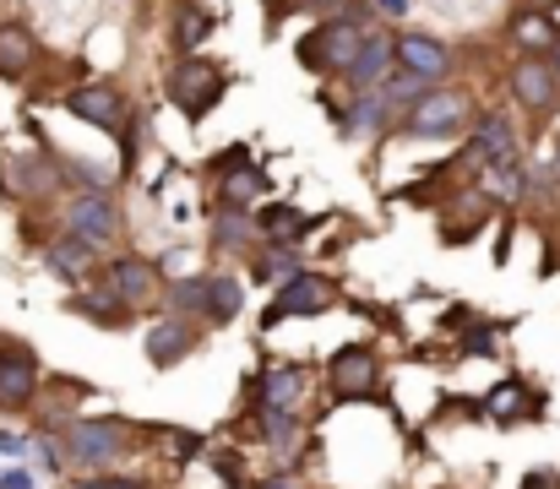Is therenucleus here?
<instances>
[{
	"instance_id": "obj_1",
	"label": "nucleus",
	"mask_w": 560,
	"mask_h": 489,
	"mask_svg": "<svg viewBox=\"0 0 560 489\" xmlns=\"http://www.w3.org/2000/svg\"><path fill=\"white\" fill-rule=\"evenodd\" d=\"M218 98H223V71L212 60H201V55L175 60V71H170V104H180V115H186L190 126H201L218 109Z\"/></svg>"
},
{
	"instance_id": "obj_2",
	"label": "nucleus",
	"mask_w": 560,
	"mask_h": 489,
	"mask_svg": "<svg viewBox=\"0 0 560 489\" xmlns=\"http://www.w3.org/2000/svg\"><path fill=\"white\" fill-rule=\"evenodd\" d=\"M360 44H365V27L360 22H322L316 33H305L300 38V60L311 66V71H349V60L360 55Z\"/></svg>"
},
{
	"instance_id": "obj_3",
	"label": "nucleus",
	"mask_w": 560,
	"mask_h": 489,
	"mask_svg": "<svg viewBox=\"0 0 560 489\" xmlns=\"http://www.w3.org/2000/svg\"><path fill=\"white\" fill-rule=\"evenodd\" d=\"M392 71H402V77L435 88V82L452 71V49H446L441 38H430V33H397V38H392Z\"/></svg>"
},
{
	"instance_id": "obj_4",
	"label": "nucleus",
	"mask_w": 560,
	"mask_h": 489,
	"mask_svg": "<svg viewBox=\"0 0 560 489\" xmlns=\"http://www.w3.org/2000/svg\"><path fill=\"white\" fill-rule=\"evenodd\" d=\"M332 300H338L332 278H322V272H294L289 283H278V300L267 305L261 326H278L283 316H322Z\"/></svg>"
},
{
	"instance_id": "obj_5",
	"label": "nucleus",
	"mask_w": 560,
	"mask_h": 489,
	"mask_svg": "<svg viewBox=\"0 0 560 489\" xmlns=\"http://www.w3.org/2000/svg\"><path fill=\"white\" fill-rule=\"evenodd\" d=\"M463 120H468V98H463V93L430 88L424 98L408 104V131H413V137H457Z\"/></svg>"
},
{
	"instance_id": "obj_6",
	"label": "nucleus",
	"mask_w": 560,
	"mask_h": 489,
	"mask_svg": "<svg viewBox=\"0 0 560 489\" xmlns=\"http://www.w3.org/2000/svg\"><path fill=\"white\" fill-rule=\"evenodd\" d=\"M66 229L82 234L93 251L109 245V240L120 234V207H115V196H104V190H82V196L66 207Z\"/></svg>"
},
{
	"instance_id": "obj_7",
	"label": "nucleus",
	"mask_w": 560,
	"mask_h": 489,
	"mask_svg": "<svg viewBox=\"0 0 560 489\" xmlns=\"http://www.w3.org/2000/svg\"><path fill=\"white\" fill-rule=\"evenodd\" d=\"M66 115L98 126V131H126L131 115H126V98L109 88V82H93V88H71L66 93Z\"/></svg>"
},
{
	"instance_id": "obj_8",
	"label": "nucleus",
	"mask_w": 560,
	"mask_h": 489,
	"mask_svg": "<svg viewBox=\"0 0 560 489\" xmlns=\"http://www.w3.org/2000/svg\"><path fill=\"white\" fill-rule=\"evenodd\" d=\"M66 452L82 468H109L120 457V430L109 419H77V424H66Z\"/></svg>"
},
{
	"instance_id": "obj_9",
	"label": "nucleus",
	"mask_w": 560,
	"mask_h": 489,
	"mask_svg": "<svg viewBox=\"0 0 560 489\" xmlns=\"http://www.w3.org/2000/svg\"><path fill=\"white\" fill-rule=\"evenodd\" d=\"M153 289H159V272H153L148 261H137V256L109 261V272H104V300H109V305H120V311L142 305Z\"/></svg>"
},
{
	"instance_id": "obj_10",
	"label": "nucleus",
	"mask_w": 560,
	"mask_h": 489,
	"mask_svg": "<svg viewBox=\"0 0 560 489\" xmlns=\"http://www.w3.org/2000/svg\"><path fill=\"white\" fill-rule=\"evenodd\" d=\"M327 381H332V397H343V403L371 397L375 392V353L371 348H343V353H332Z\"/></svg>"
},
{
	"instance_id": "obj_11",
	"label": "nucleus",
	"mask_w": 560,
	"mask_h": 489,
	"mask_svg": "<svg viewBox=\"0 0 560 489\" xmlns=\"http://www.w3.org/2000/svg\"><path fill=\"white\" fill-rule=\"evenodd\" d=\"M386 77H392V38H386V33H365V44H360V55L349 60L343 82H349L354 93H371Z\"/></svg>"
},
{
	"instance_id": "obj_12",
	"label": "nucleus",
	"mask_w": 560,
	"mask_h": 489,
	"mask_svg": "<svg viewBox=\"0 0 560 489\" xmlns=\"http://www.w3.org/2000/svg\"><path fill=\"white\" fill-rule=\"evenodd\" d=\"M512 93H517V104H528V109H550V104H556V71H550V60H545V55H523V60L512 66Z\"/></svg>"
},
{
	"instance_id": "obj_13",
	"label": "nucleus",
	"mask_w": 560,
	"mask_h": 489,
	"mask_svg": "<svg viewBox=\"0 0 560 489\" xmlns=\"http://www.w3.org/2000/svg\"><path fill=\"white\" fill-rule=\"evenodd\" d=\"M38 386V359L27 348H0V403L5 408H22Z\"/></svg>"
},
{
	"instance_id": "obj_14",
	"label": "nucleus",
	"mask_w": 560,
	"mask_h": 489,
	"mask_svg": "<svg viewBox=\"0 0 560 489\" xmlns=\"http://www.w3.org/2000/svg\"><path fill=\"white\" fill-rule=\"evenodd\" d=\"M506 159H517V126L501 109H490L474 126V163H506Z\"/></svg>"
},
{
	"instance_id": "obj_15",
	"label": "nucleus",
	"mask_w": 560,
	"mask_h": 489,
	"mask_svg": "<svg viewBox=\"0 0 560 489\" xmlns=\"http://www.w3.org/2000/svg\"><path fill=\"white\" fill-rule=\"evenodd\" d=\"M190 348H196V326L180 322V316H170V322H153V331H148V359H153L159 370L180 364Z\"/></svg>"
},
{
	"instance_id": "obj_16",
	"label": "nucleus",
	"mask_w": 560,
	"mask_h": 489,
	"mask_svg": "<svg viewBox=\"0 0 560 489\" xmlns=\"http://www.w3.org/2000/svg\"><path fill=\"white\" fill-rule=\"evenodd\" d=\"M240 316V278L229 272H207V289H201V322L223 326Z\"/></svg>"
},
{
	"instance_id": "obj_17",
	"label": "nucleus",
	"mask_w": 560,
	"mask_h": 489,
	"mask_svg": "<svg viewBox=\"0 0 560 489\" xmlns=\"http://www.w3.org/2000/svg\"><path fill=\"white\" fill-rule=\"evenodd\" d=\"M44 261H49V272H55L60 283H77V278H82V267L93 261V245H88L82 234H71V229H66V234L44 251Z\"/></svg>"
},
{
	"instance_id": "obj_18",
	"label": "nucleus",
	"mask_w": 560,
	"mask_h": 489,
	"mask_svg": "<svg viewBox=\"0 0 560 489\" xmlns=\"http://www.w3.org/2000/svg\"><path fill=\"white\" fill-rule=\"evenodd\" d=\"M256 424H261V435H267V446L278 457H294L300 452V419H294V408H256Z\"/></svg>"
},
{
	"instance_id": "obj_19",
	"label": "nucleus",
	"mask_w": 560,
	"mask_h": 489,
	"mask_svg": "<svg viewBox=\"0 0 560 489\" xmlns=\"http://www.w3.org/2000/svg\"><path fill=\"white\" fill-rule=\"evenodd\" d=\"M33 55H38L33 33L22 22H0V77H22L33 66Z\"/></svg>"
},
{
	"instance_id": "obj_20",
	"label": "nucleus",
	"mask_w": 560,
	"mask_h": 489,
	"mask_svg": "<svg viewBox=\"0 0 560 489\" xmlns=\"http://www.w3.org/2000/svg\"><path fill=\"white\" fill-rule=\"evenodd\" d=\"M300 386H305V375H300L294 364H272V370L261 375V408H294Z\"/></svg>"
},
{
	"instance_id": "obj_21",
	"label": "nucleus",
	"mask_w": 560,
	"mask_h": 489,
	"mask_svg": "<svg viewBox=\"0 0 560 489\" xmlns=\"http://www.w3.org/2000/svg\"><path fill=\"white\" fill-rule=\"evenodd\" d=\"M16 185H22V196H55L60 190V163H49L44 153L16 159Z\"/></svg>"
},
{
	"instance_id": "obj_22",
	"label": "nucleus",
	"mask_w": 560,
	"mask_h": 489,
	"mask_svg": "<svg viewBox=\"0 0 560 489\" xmlns=\"http://www.w3.org/2000/svg\"><path fill=\"white\" fill-rule=\"evenodd\" d=\"M207 33H212V11H207L201 0H186V5H180V22H175V38H180V49H186V55H196Z\"/></svg>"
},
{
	"instance_id": "obj_23",
	"label": "nucleus",
	"mask_w": 560,
	"mask_h": 489,
	"mask_svg": "<svg viewBox=\"0 0 560 489\" xmlns=\"http://www.w3.org/2000/svg\"><path fill=\"white\" fill-rule=\"evenodd\" d=\"M261 190H267V174L245 163V168H234V174L223 179V207H240V212H245V201H256Z\"/></svg>"
},
{
	"instance_id": "obj_24",
	"label": "nucleus",
	"mask_w": 560,
	"mask_h": 489,
	"mask_svg": "<svg viewBox=\"0 0 560 489\" xmlns=\"http://www.w3.org/2000/svg\"><path fill=\"white\" fill-rule=\"evenodd\" d=\"M250 234H256V223H250L240 207H223V212H218V223H212V240H218L223 251H245V245H250Z\"/></svg>"
},
{
	"instance_id": "obj_25",
	"label": "nucleus",
	"mask_w": 560,
	"mask_h": 489,
	"mask_svg": "<svg viewBox=\"0 0 560 489\" xmlns=\"http://www.w3.org/2000/svg\"><path fill=\"white\" fill-rule=\"evenodd\" d=\"M528 190V174H523V163L506 159V163H490V196H501V201H517Z\"/></svg>"
},
{
	"instance_id": "obj_26",
	"label": "nucleus",
	"mask_w": 560,
	"mask_h": 489,
	"mask_svg": "<svg viewBox=\"0 0 560 489\" xmlns=\"http://www.w3.org/2000/svg\"><path fill=\"white\" fill-rule=\"evenodd\" d=\"M294 272H305V267H300V256H294L289 245H272V256L256 267V278H261V283H289Z\"/></svg>"
},
{
	"instance_id": "obj_27",
	"label": "nucleus",
	"mask_w": 560,
	"mask_h": 489,
	"mask_svg": "<svg viewBox=\"0 0 560 489\" xmlns=\"http://www.w3.org/2000/svg\"><path fill=\"white\" fill-rule=\"evenodd\" d=\"M201 289H207V272H196V278H180V283H175L170 294H175V305H180V311H196V316H201Z\"/></svg>"
},
{
	"instance_id": "obj_28",
	"label": "nucleus",
	"mask_w": 560,
	"mask_h": 489,
	"mask_svg": "<svg viewBox=\"0 0 560 489\" xmlns=\"http://www.w3.org/2000/svg\"><path fill=\"white\" fill-rule=\"evenodd\" d=\"M250 163V148H229L223 159H212V174H234V168H245Z\"/></svg>"
},
{
	"instance_id": "obj_29",
	"label": "nucleus",
	"mask_w": 560,
	"mask_h": 489,
	"mask_svg": "<svg viewBox=\"0 0 560 489\" xmlns=\"http://www.w3.org/2000/svg\"><path fill=\"white\" fill-rule=\"evenodd\" d=\"M490 408H495V414H512V408H517V386H501V392L490 397Z\"/></svg>"
},
{
	"instance_id": "obj_30",
	"label": "nucleus",
	"mask_w": 560,
	"mask_h": 489,
	"mask_svg": "<svg viewBox=\"0 0 560 489\" xmlns=\"http://www.w3.org/2000/svg\"><path fill=\"white\" fill-rule=\"evenodd\" d=\"M0 489H33V474H22V468H5V474H0Z\"/></svg>"
},
{
	"instance_id": "obj_31",
	"label": "nucleus",
	"mask_w": 560,
	"mask_h": 489,
	"mask_svg": "<svg viewBox=\"0 0 560 489\" xmlns=\"http://www.w3.org/2000/svg\"><path fill=\"white\" fill-rule=\"evenodd\" d=\"M77 489H142L137 479H88V485H77Z\"/></svg>"
},
{
	"instance_id": "obj_32",
	"label": "nucleus",
	"mask_w": 560,
	"mask_h": 489,
	"mask_svg": "<svg viewBox=\"0 0 560 489\" xmlns=\"http://www.w3.org/2000/svg\"><path fill=\"white\" fill-rule=\"evenodd\" d=\"M0 452H5V457H22V452H27V441H22V435H5V430H0Z\"/></svg>"
},
{
	"instance_id": "obj_33",
	"label": "nucleus",
	"mask_w": 560,
	"mask_h": 489,
	"mask_svg": "<svg viewBox=\"0 0 560 489\" xmlns=\"http://www.w3.org/2000/svg\"><path fill=\"white\" fill-rule=\"evenodd\" d=\"M375 5H381L386 16H402V11H408V0H375Z\"/></svg>"
},
{
	"instance_id": "obj_34",
	"label": "nucleus",
	"mask_w": 560,
	"mask_h": 489,
	"mask_svg": "<svg viewBox=\"0 0 560 489\" xmlns=\"http://www.w3.org/2000/svg\"><path fill=\"white\" fill-rule=\"evenodd\" d=\"M261 489H300V485H294V479H283V474H278V479H267V485H261Z\"/></svg>"
},
{
	"instance_id": "obj_35",
	"label": "nucleus",
	"mask_w": 560,
	"mask_h": 489,
	"mask_svg": "<svg viewBox=\"0 0 560 489\" xmlns=\"http://www.w3.org/2000/svg\"><path fill=\"white\" fill-rule=\"evenodd\" d=\"M545 60H550V71H556V77H560V38H556V49H550Z\"/></svg>"
}]
</instances>
